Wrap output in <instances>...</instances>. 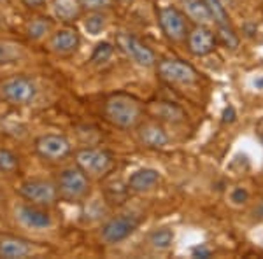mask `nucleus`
Returning <instances> with one entry per match:
<instances>
[{"label":"nucleus","mask_w":263,"mask_h":259,"mask_svg":"<svg viewBox=\"0 0 263 259\" xmlns=\"http://www.w3.org/2000/svg\"><path fill=\"white\" fill-rule=\"evenodd\" d=\"M57 189L67 202H81L90 194V177L81 168H67L58 177Z\"/></svg>","instance_id":"obj_2"},{"label":"nucleus","mask_w":263,"mask_h":259,"mask_svg":"<svg viewBox=\"0 0 263 259\" xmlns=\"http://www.w3.org/2000/svg\"><path fill=\"white\" fill-rule=\"evenodd\" d=\"M139 223H141V221H139V217H135V215H130V214L118 215V217L109 219L107 223L102 226L100 236H102V240L109 245L118 244V242L128 238L132 233L139 228Z\"/></svg>","instance_id":"obj_5"},{"label":"nucleus","mask_w":263,"mask_h":259,"mask_svg":"<svg viewBox=\"0 0 263 259\" xmlns=\"http://www.w3.org/2000/svg\"><path fill=\"white\" fill-rule=\"evenodd\" d=\"M162 179L158 170L155 168H142L137 170L130 175L128 179V188L132 191H137V193H144V191H149L155 188L156 184Z\"/></svg>","instance_id":"obj_15"},{"label":"nucleus","mask_w":263,"mask_h":259,"mask_svg":"<svg viewBox=\"0 0 263 259\" xmlns=\"http://www.w3.org/2000/svg\"><path fill=\"white\" fill-rule=\"evenodd\" d=\"M184 11L188 14V18H192L193 21L200 25H205L209 21H213L211 18V12L207 9L205 2L203 0H184Z\"/></svg>","instance_id":"obj_17"},{"label":"nucleus","mask_w":263,"mask_h":259,"mask_svg":"<svg viewBox=\"0 0 263 259\" xmlns=\"http://www.w3.org/2000/svg\"><path fill=\"white\" fill-rule=\"evenodd\" d=\"M105 23H107L105 16L100 14L99 11H93L91 14L84 19V28H86V32L90 33V35H99L105 28Z\"/></svg>","instance_id":"obj_22"},{"label":"nucleus","mask_w":263,"mask_h":259,"mask_svg":"<svg viewBox=\"0 0 263 259\" xmlns=\"http://www.w3.org/2000/svg\"><path fill=\"white\" fill-rule=\"evenodd\" d=\"M158 21L160 27L165 35L171 41H182L188 32V25H186V18L181 11H177L176 7H163L158 12Z\"/></svg>","instance_id":"obj_10"},{"label":"nucleus","mask_w":263,"mask_h":259,"mask_svg":"<svg viewBox=\"0 0 263 259\" xmlns=\"http://www.w3.org/2000/svg\"><path fill=\"white\" fill-rule=\"evenodd\" d=\"M46 2H48V0H23V4L28 7H41V6H44Z\"/></svg>","instance_id":"obj_32"},{"label":"nucleus","mask_w":263,"mask_h":259,"mask_svg":"<svg viewBox=\"0 0 263 259\" xmlns=\"http://www.w3.org/2000/svg\"><path fill=\"white\" fill-rule=\"evenodd\" d=\"M104 114L109 123L123 130H130L139 125L142 117V105L135 96L126 93H116L107 98Z\"/></svg>","instance_id":"obj_1"},{"label":"nucleus","mask_w":263,"mask_h":259,"mask_svg":"<svg viewBox=\"0 0 263 259\" xmlns=\"http://www.w3.org/2000/svg\"><path fill=\"white\" fill-rule=\"evenodd\" d=\"M216 46V37L214 33L207 27H197L195 30L188 35V48L195 54V56H207L214 51Z\"/></svg>","instance_id":"obj_12"},{"label":"nucleus","mask_w":263,"mask_h":259,"mask_svg":"<svg viewBox=\"0 0 263 259\" xmlns=\"http://www.w3.org/2000/svg\"><path fill=\"white\" fill-rule=\"evenodd\" d=\"M251 86L254 88V90L263 91V74H260V75H254V77L251 79Z\"/></svg>","instance_id":"obj_31"},{"label":"nucleus","mask_w":263,"mask_h":259,"mask_svg":"<svg viewBox=\"0 0 263 259\" xmlns=\"http://www.w3.org/2000/svg\"><path fill=\"white\" fill-rule=\"evenodd\" d=\"M155 109H156V114H158L160 117L168 119V121H176V119H182V117H184L182 110L174 107V105H171V104H158Z\"/></svg>","instance_id":"obj_24"},{"label":"nucleus","mask_w":263,"mask_h":259,"mask_svg":"<svg viewBox=\"0 0 263 259\" xmlns=\"http://www.w3.org/2000/svg\"><path fill=\"white\" fill-rule=\"evenodd\" d=\"M21 54H23V51H21V46L14 44V42L0 41V65L20 60Z\"/></svg>","instance_id":"obj_20"},{"label":"nucleus","mask_w":263,"mask_h":259,"mask_svg":"<svg viewBox=\"0 0 263 259\" xmlns=\"http://www.w3.org/2000/svg\"><path fill=\"white\" fill-rule=\"evenodd\" d=\"M0 96L12 105H28L37 96V86L25 75H12L0 83Z\"/></svg>","instance_id":"obj_4"},{"label":"nucleus","mask_w":263,"mask_h":259,"mask_svg":"<svg viewBox=\"0 0 263 259\" xmlns=\"http://www.w3.org/2000/svg\"><path fill=\"white\" fill-rule=\"evenodd\" d=\"M219 35H221V39L224 41V44H227L228 48H237V44H239V39H237L235 32L232 30V27L219 28Z\"/></svg>","instance_id":"obj_27"},{"label":"nucleus","mask_w":263,"mask_h":259,"mask_svg":"<svg viewBox=\"0 0 263 259\" xmlns=\"http://www.w3.org/2000/svg\"><path fill=\"white\" fill-rule=\"evenodd\" d=\"M232 200H233L235 203H244L246 200H248V193H246L244 189H240V188H239V189H235V191L232 193Z\"/></svg>","instance_id":"obj_30"},{"label":"nucleus","mask_w":263,"mask_h":259,"mask_svg":"<svg viewBox=\"0 0 263 259\" xmlns=\"http://www.w3.org/2000/svg\"><path fill=\"white\" fill-rule=\"evenodd\" d=\"M35 151L44 160L49 161H62L72 152V146L63 135L48 133L35 140Z\"/></svg>","instance_id":"obj_7"},{"label":"nucleus","mask_w":263,"mask_h":259,"mask_svg":"<svg viewBox=\"0 0 263 259\" xmlns=\"http://www.w3.org/2000/svg\"><path fill=\"white\" fill-rule=\"evenodd\" d=\"M18 168V156L9 149H0V172H14Z\"/></svg>","instance_id":"obj_25"},{"label":"nucleus","mask_w":263,"mask_h":259,"mask_svg":"<svg viewBox=\"0 0 263 259\" xmlns=\"http://www.w3.org/2000/svg\"><path fill=\"white\" fill-rule=\"evenodd\" d=\"M79 42H81V37L74 28H62L54 32L49 39V49L58 54H69L79 48Z\"/></svg>","instance_id":"obj_13"},{"label":"nucleus","mask_w":263,"mask_h":259,"mask_svg":"<svg viewBox=\"0 0 263 259\" xmlns=\"http://www.w3.org/2000/svg\"><path fill=\"white\" fill-rule=\"evenodd\" d=\"M149 242H151V245L155 249H160V250L168 249L172 245V242H174V233L171 231V229H167V228L156 229V231L151 235Z\"/></svg>","instance_id":"obj_21"},{"label":"nucleus","mask_w":263,"mask_h":259,"mask_svg":"<svg viewBox=\"0 0 263 259\" xmlns=\"http://www.w3.org/2000/svg\"><path fill=\"white\" fill-rule=\"evenodd\" d=\"M158 74L171 84H193L198 79L197 70L182 60H163L158 65Z\"/></svg>","instance_id":"obj_8"},{"label":"nucleus","mask_w":263,"mask_h":259,"mask_svg":"<svg viewBox=\"0 0 263 259\" xmlns=\"http://www.w3.org/2000/svg\"><path fill=\"white\" fill-rule=\"evenodd\" d=\"M20 194L23 196L27 202L33 203V205H53L58 200V189L53 182L49 181H41V179H33L27 181L20 186Z\"/></svg>","instance_id":"obj_6"},{"label":"nucleus","mask_w":263,"mask_h":259,"mask_svg":"<svg viewBox=\"0 0 263 259\" xmlns=\"http://www.w3.org/2000/svg\"><path fill=\"white\" fill-rule=\"evenodd\" d=\"M193 257H211V249L203 247V245H198L192 250Z\"/></svg>","instance_id":"obj_29"},{"label":"nucleus","mask_w":263,"mask_h":259,"mask_svg":"<svg viewBox=\"0 0 263 259\" xmlns=\"http://www.w3.org/2000/svg\"><path fill=\"white\" fill-rule=\"evenodd\" d=\"M81 12V6L76 0H57L54 14L63 21H74Z\"/></svg>","instance_id":"obj_18"},{"label":"nucleus","mask_w":263,"mask_h":259,"mask_svg":"<svg viewBox=\"0 0 263 259\" xmlns=\"http://www.w3.org/2000/svg\"><path fill=\"white\" fill-rule=\"evenodd\" d=\"M112 0H81V6L88 11H102L109 7Z\"/></svg>","instance_id":"obj_28"},{"label":"nucleus","mask_w":263,"mask_h":259,"mask_svg":"<svg viewBox=\"0 0 263 259\" xmlns=\"http://www.w3.org/2000/svg\"><path fill=\"white\" fill-rule=\"evenodd\" d=\"M16 217L23 226L30 229H46L51 226V215L46 210L39 209L32 203V205H20L16 209Z\"/></svg>","instance_id":"obj_11"},{"label":"nucleus","mask_w":263,"mask_h":259,"mask_svg":"<svg viewBox=\"0 0 263 259\" xmlns=\"http://www.w3.org/2000/svg\"><path fill=\"white\" fill-rule=\"evenodd\" d=\"M49 30H51V21L48 18L32 19L27 27V33L32 39H41V37H44Z\"/></svg>","instance_id":"obj_23"},{"label":"nucleus","mask_w":263,"mask_h":259,"mask_svg":"<svg viewBox=\"0 0 263 259\" xmlns=\"http://www.w3.org/2000/svg\"><path fill=\"white\" fill-rule=\"evenodd\" d=\"M112 54V46L109 44V42H102V44H99L95 48V51H93L91 54V62H107L109 58H111Z\"/></svg>","instance_id":"obj_26"},{"label":"nucleus","mask_w":263,"mask_h":259,"mask_svg":"<svg viewBox=\"0 0 263 259\" xmlns=\"http://www.w3.org/2000/svg\"><path fill=\"white\" fill-rule=\"evenodd\" d=\"M32 252V245L27 240L18 236L6 235L0 238V257L6 259H21Z\"/></svg>","instance_id":"obj_14"},{"label":"nucleus","mask_w":263,"mask_h":259,"mask_svg":"<svg viewBox=\"0 0 263 259\" xmlns=\"http://www.w3.org/2000/svg\"><path fill=\"white\" fill-rule=\"evenodd\" d=\"M139 137H141L142 142L149 147H163V146H167V142H168V137L162 126L153 125V123L142 126L141 131H139Z\"/></svg>","instance_id":"obj_16"},{"label":"nucleus","mask_w":263,"mask_h":259,"mask_svg":"<svg viewBox=\"0 0 263 259\" xmlns=\"http://www.w3.org/2000/svg\"><path fill=\"white\" fill-rule=\"evenodd\" d=\"M116 42H118V46L128 54L130 60H134L137 65H141V67L155 65V62H156L155 53H153L144 42L139 41L137 37L130 35V33H120Z\"/></svg>","instance_id":"obj_9"},{"label":"nucleus","mask_w":263,"mask_h":259,"mask_svg":"<svg viewBox=\"0 0 263 259\" xmlns=\"http://www.w3.org/2000/svg\"><path fill=\"white\" fill-rule=\"evenodd\" d=\"M207 6V9L211 12V18L218 28H224V27H230V21H228V14L224 11V6L221 4V0H203Z\"/></svg>","instance_id":"obj_19"},{"label":"nucleus","mask_w":263,"mask_h":259,"mask_svg":"<svg viewBox=\"0 0 263 259\" xmlns=\"http://www.w3.org/2000/svg\"><path fill=\"white\" fill-rule=\"evenodd\" d=\"M76 165L78 168H81L88 177L93 179H102L104 175H107L114 167L112 154L104 149H81L76 152Z\"/></svg>","instance_id":"obj_3"}]
</instances>
